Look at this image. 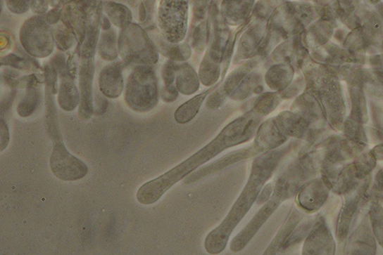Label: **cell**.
Segmentation results:
<instances>
[{
	"label": "cell",
	"mask_w": 383,
	"mask_h": 255,
	"mask_svg": "<svg viewBox=\"0 0 383 255\" xmlns=\"http://www.w3.org/2000/svg\"><path fill=\"white\" fill-rule=\"evenodd\" d=\"M295 146L296 143L292 142L282 148L269 151L256 157L252 164L249 183H246L240 197L225 219L217 228L210 232L205 239L204 247L208 254L216 255L224 251L233 230L250 211L263 185L272 178L279 162Z\"/></svg>",
	"instance_id": "6da1fadb"
},
{
	"label": "cell",
	"mask_w": 383,
	"mask_h": 255,
	"mask_svg": "<svg viewBox=\"0 0 383 255\" xmlns=\"http://www.w3.org/2000/svg\"><path fill=\"white\" fill-rule=\"evenodd\" d=\"M302 69L307 90L320 102L327 120L336 131H343L346 122V104L337 74L331 68L318 63H305Z\"/></svg>",
	"instance_id": "7a4b0ae2"
},
{
	"label": "cell",
	"mask_w": 383,
	"mask_h": 255,
	"mask_svg": "<svg viewBox=\"0 0 383 255\" xmlns=\"http://www.w3.org/2000/svg\"><path fill=\"white\" fill-rule=\"evenodd\" d=\"M103 2L94 1L89 11L85 36L77 52L80 55L79 67V89L81 101L79 105L78 116L83 120L92 118L94 114V98H93V80L95 73V54L99 31L101 26Z\"/></svg>",
	"instance_id": "3957f363"
},
{
	"label": "cell",
	"mask_w": 383,
	"mask_h": 255,
	"mask_svg": "<svg viewBox=\"0 0 383 255\" xmlns=\"http://www.w3.org/2000/svg\"><path fill=\"white\" fill-rule=\"evenodd\" d=\"M118 51L125 65L153 66L158 61L156 45L142 26L132 22L120 32Z\"/></svg>",
	"instance_id": "277c9868"
},
{
	"label": "cell",
	"mask_w": 383,
	"mask_h": 255,
	"mask_svg": "<svg viewBox=\"0 0 383 255\" xmlns=\"http://www.w3.org/2000/svg\"><path fill=\"white\" fill-rule=\"evenodd\" d=\"M125 100L135 112L146 113L156 107L158 89L155 68L152 66L133 67L126 82Z\"/></svg>",
	"instance_id": "5b68a950"
},
{
	"label": "cell",
	"mask_w": 383,
	"mask_h": 255,
	"mask_svg": "<svg viewBox=\"0 0 383 255\" xmlns=\"http://www.w3.org/2000/svg\"><path fill=\"white\" fill-rule=\"evenodd\" d=\"M213 34L209 41L208 52L204 55L199 69V77L204 86L215 84L221 73V64L225 58L229 46V30L217 6L211 9Z\"/></svg>",
	"instance_id": "8992f818"
},
{
	"label": "cell",
	"mask_w": 383,
	"mask_h": 255,
	"mask_svg": "<svg viewBox=\"0 0 383 255\" xmlns=\"http://www.w3.org/2000/svg\"><path fill=\"white\" fill-rule=\"evenodd\" d=\"M319 152L300 157L280 176L274 185L273 197L282 202L296 196L301 188L321 169Z\"/></svg>",
	"instance_id": "52a82bcc"
},
{
	"label": "cell",
	"mask_w": 383,
	"mask_h": 255,
	"mask_svg": "<svg viewBox=\"0 0 383 255\" xmlns=\"http://www.w3.org/2000/svg\"><path fill=\"white\" fill-rule=\"evenodd\" d=\"M20 39L23 49L32 58H48L54 52V31L44 16H32L23 22Z\"/></svg>",
	"instance_id": "ba28073f"
},
{
	"label": "cell",
	"mask_w": 383,
	"mask_h": 255,
	"mask_svg": "<svg viewBox=\"0 0 383 255\" xmlns=\"http://www.w3.org/2000/svg\"><path fill=\"white\" fill-rule=\"evenodd\" d=\"M189 4L187 1L163 0L158 8V23L162 36L170 44H177L185 38L188 29Z\"/></svg>",
	"instance_id": "9c48e42d"
},
{
	"label": "cell",
	"mask_w": 383,
	"mask_h": 255,
	"mask_svg": "<svg viewBox=\"0 0 383 255\" xmlns=\"http://www.w3.org/2000/svg\"><path fill=\"white\" fill-rule=\"evenodd\" d=\"M372 175L362 181L356 191L345 197L336 225V237L340 243L346 240L359 213L371 201Z\"/></svg>",
	"instance_id": "30bf717a"
},
{
	"label": "cell",
	"mask_w": 383,
	"mask_h": 255,
	"mask_svg": "<svg viewBox=\"0 0 383 255\" xmlns=\"http://www.w3.org/2000/svg\"><path fill=\"white\" fill-rule=\"evenodd\" d=\"M50 169L56 178L65 182L85 178L89 171L85 162L70 154L63 142L54 143Z\"/></svg>",
	"instance_id": "8fae6325"
},
{
	"label": "cell",
	"mask_w": 383,
	"mask_h": 255,
	"mask_svg": "<svg viewBox=\"0 0 383 255\" xmlns=\"http://www.w3.org/2000/svg\"><path fill=\"white\" fill-rule=\"evenodd\" d=\"M291 110L306 120L310 129L309 141H314L325 131L328 122L325 110L320 102L310 92L307 91L299 96Z\"/></svg>",
	"instance_id": "7c38bea8"
},
{
	"label": "cell",
	"mask_w": 383,
	"mask_h": 255,
	"mask_svg": "<svg viewBox=\"0 0 383 255\" xmlns=\"http://www.w3.org/2000/svg\"><path fill=\"white\" fill-rule=\"evenodd\" d=\"M337 244L323 216L317 218L303 243L302 255H336Z\"/></svg>",
	"instance_id": "4fadbf2b"
},
{
	"label": "cell",
	"mask_w": 383,
	"mask_h": 255,
	"mask_svg": "<svg viewBox=\"0 0 383 255\" xmlns=\"http://www.w3.org/2000/svg\"><path fill=\"white\" fill-rule=\"evenodd\" d=\"M44 73L46 132L54 143L63 142L58 125V111L54 100V96L58 91V74L49 63L45 65Z\"/></svg>",
	"instance_id": "5bb4252c"
},
{
	"label": "cell",
	"mask_w": 383,
	"mask_h": 255,
	"mask_svg": "<svg viewBox=\"0 0 383 255\" xmlns=\"http://www.w3.org/2000/svg\"><path fill=\"white\" fill-rule=\"evenodd\" d=\"M377 249V242L367 214L349 235L344 245V255H376Z\"/></svg>",
	"instance_id": "9a60e30c"
},
{
	"label": "cell",
	"mask_w": 383,
	"mask_h": 255,
	"mask_svg": "<svg viewBox=\"0 0 383 255\" xmlns=\"http://www.w3.org/2000/svg\"><path fill=\"white\" fill-rule=\"evenodd\" d=\"M282 204L279 199L273 197L260 209L256 216L252 218L244 230L238 233L234 239L232 240L230 249L233 252H239L244 249L254 237L266 221H268L270 216L277 211L278 207Z\"/></svg>",
	"instance_id": "2e32d148"
},
{
	"label": "cell",
	"mask_w": 383,
	"mask_h": 255,
	"mask_svg": "<svg viewBox=\"0 0 383 255\" xmlns=\"http://www.w3.org/2000/svg\"><path fill=\"white\" fill-rule=\"evenodd\" d=\"M330 191L323 179L309 181L297 194V205L303 211L315 213L328 200Z\"/></svg>",
	"instance_id": "e0dca14e"
},
{
	"label": "cell",
	"mask_w": 383,
	"mask_h": 255,
	"mask_svg": "<svg viewBox=\"0 0 383 255\" xmlns=\"http://www.w3.org/2000/svg\"><path fill=\"white\" fill-rule=\"evenodd\" d=\"M93 1L70 2L63 8L62 21L73 31L76 32L78 37L77 48H80L84 36H85L86 27L89 11Z\"/></svg>",
	"instance_id": "ac0fdd59"
},
{
	"label": "cell",
	"mask_w": 383,
	"mask_h": 255,
	"mask_svg": "<svg viewBox=\"0 0 383 255\" xmlns=\"http://www.w3.org/2000/svg\"><path fill=\"white\" fill-rule=\"evenodd\" d=\"M256 66V61H249L234 70L227 78L220 89L214 91L207 102V107L210 110H216L224 104L227 97L232 96L238 86Z\"/></svg>",
	"instance_id": "d6986e66"
},
{
	"label": "cell",
	"mask_w": 383,
	"mask_h": 255,
	"mask_svg": "<svg viewBox=\"0 0 383 255\" xmlns=\"http://www.w3.org/2000/svg\"><path fill=\"white\" fill-rule=\"evenodd\" d=\"M123 62L107 65L101 70L98 78L99 89L102 95L108 98L116 99L124 91Z\"/></svg>",
	"instance_id": "ffe728a7"
},
{
	"label": "cell",
	"mask_w": 383,
	"mask_h": 255,
	"mask_svg": "<svg viewBox=\"0 0 383 255\" xmlns=\"http://www.w3.org/2000/svg\"><path fill=\"white\" fill-rule=\"evenodd\" d=\"M288 138L280 131L275 118L260 125L255 138L254 147L259 152L272 151L284 145Z\"/></svg>",
	"instance_id": "44dd1931"
},
{
	"label": "cell",
	"mask_w": 383,
	"mask_h": 255,
	"mask_svg": "<svg viewBox=\"0 0 383 255\" xmlns=\"http://www.w3.org/2000/svg\"><path fill=\"white\" fill-rule=\"evenodd\" d=\"M258 154L259 152L256 150L254 146L247 148V150H242L235 152H231V154L222 157V159L213 162L212 164L204 166L203 169L196 171V173L193 174H191L189 177L185 179L184 183L187 184L193 183L196 182V181L206 177L208 175L216 173V171L223 169L229 165L235 164L237 162H239L242 159H247V157Z\"/></svg>",
	"instance_id": "7402d4cb"
},
{
	"label": "cell",
	"mask_w": 383,
	"mask_h": 255,
	"mask_svg": "<svg viewBox=\"0 0 383 255\" xmlns=\"http://www.w3.org/2000/svg\"><path fill=\"white\" fill-rule=\"evenodd\" d=\"M266 27L263 22H260L251 26L244 36L241 37L236 55V62L242 59L253 57L258 52L260 46L265 39L264 34Z\"/></svg>",
	"instance_id": "603a6c76"
},
{
	"label": "cell",
	"mask_w": 383,
	"mask_h": 255,
	"mask_svg": "<svg viewBox=\"0 0 383 255\" xmlns=\"http://www.w3.org/2000/svg\"><path fill=\"white\" fill-rule=\"evenodd\" d=\"M275 120L280 131L287 138H306L309 140L310 129L301 116L292 111H284Z\"/></svg>",
	"instance_id": "cb8c5ba5"
},
{
	"label": "cell",
	"mask_w": 383,
	"mask_h": 255,
	"mask_svg": "<svg viewBox=\"0 0 383 255\" xmlns=\"http://www.w3.org/2000/svg\"><path fill=\"white\" fill-rule=\"evenodd\" d=\"M58 101L61 109L65 111H73L80 105L81 95L76 84L75 78L65 73L60 76Z\"/></svg>",
	"instance_id": "d4e9b609"
},
{
	"label": "cell",
	"mask_w": 383,
	"mask_h": 255,
	"mask_svg": "<svg viewBox=\"0 0 383 255\" xmlns=\"http://www.w3.org/2000/svg\"><path fill=\"white\" fill-rule=\"evenodd\" d=\"M303 219V213L297 209H293L289 215L284 221L277 235L270 244L268 249L265 250L263 255H277L279 250L282 248L283 244L288 240L289 236L296 230V227L301 223Z\"/></svg>",
	"instance_id": "484cf974"
},
{
	"label": "cell",
	"mask_w": 383,
	"mask_h": 255,
	"mask_svg": "<svg viewBox=\"0 0 383 255\" xmlns=\"http://www.w3.org/2000/svg\"><path fill=\"white\" fill-rule=\"evenodd\" d=\"M295 71L291 64H277L265 74L266 84L270 89L282 92L291 84Z\"/></svg>",
	"instance_id": "4316f807"
},
{
	"label": "cell",
	"mask_w": 383,
	"mask_h": 255,
	"mask_svg": "<svg viewBox=\"0 0 383 255\" xmlns=\"http://www.w3.org/2000/svg\"><path fill=\"white\" fill-rule=\"evenodd\" d=\"M254 1H224L221 15L224 21L231 25H239L249 17Z\"/></svg>",
	"instance_id": "83f0119b"
},
{
	"label": "cell",
	"mask_w": 383,
	"mask_h": 255,
	"mask_svg": "<svg viewBox=\"0 0 383 255\" xmlns=\"http://www.w3.org/2000/svg\"><path fill=\"white\" fill-rule=\"evenodd\" d=\"M350 119L358 123L365 124L369 120L368 104L365 92L358 86L349 87Z\"/></svg>",
	"instance_id": "f1b7e54d"
},
{
	"label": "cell",
	"mask_w": 383,
	"mask_h": 255,
	"mask_svg": "<svg viewBox=\"0 0 383 255\" xmlns=\"http://www.w3.org/2000/svg\"><path fill=\"white\" fill-rule=\"evenodd\" d=\"M155 44L158 52L174 62H184L189 59L192 54L191 48L187 44H170L162 35H153Z\"/></svg>",
	"instance_id": "f546056e"
},
{
	"label": "cell",
	"mask_w": 383,
	"mask_h": 255,
	"mask_svg": "<svg viewBox=\"0 0 383 255\" xmlns=\"http://www.w3.org/2000/svg\"><path fill=\"white\" fill-rule=\"evenodd\" d=\"M176 87L179 92L185 96L194 94L199 88L197 73L188 63L177 65Z\"/></svg>",
	"instance_id": "4dcf8cb0"
},
{
	"label": "cell",
	"mask_w": 383,
	"mask_h": 255,
	"mask_svg": "<svg viewBox=\"0 0 383 255\" xmlns=\"http://www.w3.org/2000/svg\"><path fill=\"white\" fill-rule=\"evenodd\" d=\"M103 9L110 21L121 30L132 23V13L123 4L103 2Z\"/></svg>",
	"instance_id": "1f68e13d"
},
{
	"label": "cell",
	"mask_w": 383,
	"mask_h": 255,
	"mask_svg": "<svg viewBox=\"0 0 383 255\" xmlns=\"http://www.w3.org/2000/svg\"><path fill=\"white\" fill-rule=\"evenodd\" d=\"M216 86L210 88L208 91L194 97V98L185 102L180 107L177 108L175 114L176 122L180 124L190 122L199 113L201 105H202L205 98H206L209 93H211L212 91L215 90V87Z\"/></svg>",
	"instance_id": "d6a6232c"
},
{
	"label": "cell",
	"mask_w": 383,
	"mask_h": 255,
	"mask_svg": "<svg viewBox=\"0 0 383 255\" xmlns=\"http://www.w3.org/2000/svg\"><path fill=\"white\" fill-rule=\"evenodd\" d=\"M98 53L105 61L112 62L118 59V40L116 32L112 27L110 30L102 31L98 44Z\"/></svg>",
	"instance_id": "836d02e7"
},
{
	"label": "cell",
	"mask_w": 383,
	"mask_h": 255,
	"mask_svg": "<svg viewBox=\"0 0 383 255\" xmlns=\"http://www.w3.org/2000/svg\"><path fill=\"white\" fill-rule=\"evenodd\" d=\"M43 76L32 74L30 76H21L13 70L6 69L3 73V81L13 89H29L31 87L39 86L42 83L41 77Z\"/></svg>",
	"instance_id": "e575fe53"
},
{
	"label": "cell",
	"mask_w": 383,
	"mask_h": 255,
	"mask_svg": "<svg viewBox=\"0 0 383 255\" xmlns=\"http://www.w3.org/2000/svg\"><path fill=\"white\" fill-rule=\"evenodd\" d=\"M263 80L258 73H250L247 75L241 84L238 86L231 97L232 100H241L247 98L254 93H260L263 91L261 86Z\"/></svg>",
	"instance_id": "d590c367"
},
{
	"label": "cell",
	"mask_w": 383,
	"mask_h": 255,
	"mask_svg": "<svg viewBox=\"0 0 383 255\" xmlns=\"http://www.w3.org/2000/svg\"><path fill=\"white\" fill-rule=\"evenodd\" d=\"M41 98L40 88L31 87L27 89L25 97L17 106V113L22 118L30 117L35 112Z\"/></svg>",
	"instance_id": "8d00e7d4"
},
{
	"label": "cell",
	"mask_w": 383,
	"mask_h": 255,
	"mask_svg": "<svg viewBox=\"0 0 383 255\" xmlns=\"http://www.w3.org/2000/svg\"><path fill=\"white\" fill-rule=\"evenodd\" d=\"M282 100V96L277 92L264 93L256 99L252 110L260 117H263L273 112Z\"/></svg>",
	"instance_id": "74e56055"
},
{
	"label": "cell",
	"mask_w": 383,
	"mask_h": 255,
	"mask_svg": "<svg viewBox=\"0 0 383 255\" xmlns=\"http://www.w3.org/2000/svg\"><path fill=\"white\" fill-rule=\"evenodd\" d=\"M1 66L11 67L23 72H39L41 67L37 60L32 58L18 57L15 54H8L1 58Z\"/></svg>",
	"instance_id": "f35d334b"
},
{
	"label": "cell",
	"mask_w": 383,
	"mask_h": 255,
	"mask_svg": "<svg viewBox=\"0 0 383 255\" xmlns=\"http://www.w3.org/2000/svg\"><path fill=\"white\" fill-rule=\"evenodd\" d=\"M369 221L377 242L383 249V207L382 204L372 202L368 211Z\"/></svg>",
	"instance_id": "ab89813d"
},
{
	"label": "cell",
	"mask_w": 383,
	"mask_h": 255,
	"mask_svg": "<svg viewBox=\"0 0 383 255\" xmlns=\"http://www.w3.org/2000/svg\"><path fill=\"white\" fill-rule=\"evenodd\" d=\"M54 35L55 44L57 45L58 49L62 52L73 48V46L78 41L76 32L64 25L63 23L54 27Z\"/></svg>",
	"instance_id": "60d3db41"
},
{
	"label": "cell",
	"mask_w": 383,
	"mask_h": 255,
	"mask_svg": "<svg viewBox=\"0 0 383 255\" xmlns=\"http://www.w3.org/2000/svg\"><path fill=\"white\" fill-rule=\"evenodd\" d=\"M377 159L372 152H368L359 155L353 162H352L355 173L359 180H364L372 175V171L377 165Z\"/></svg>",
	"instance_id": "b9f144b4"
},
{
	"label": "cell",
	"mask_w": 383,
	"mask_h": 255,
	"mask_svg": "<svg viewBox=\"0 0 383 255\" xmlns=\"http://www.w3.org/2000/svg\"><path fill=\"white\" fill-rule=\"evenodd\" d=\"M208 21L201 22L200 25L196 27L194 37L193 44L194 48L198 52H202L209 41L208 39Z\"/></svg>",
	"instance_id": "7bdbcfd3"
},
{
	"label": "cell",
	"mask_w": 383,
	"mask_h": 255,
	"mask_svg": "<svg viewBox=\"0 0 383 255\" xmlns=\"http://www.w3.org/2000/svg\"><path fill=\"white\" fill-rule=\"evenodd\" d=\"M371 201L383 203V169L378 170L371 187Z\"/></svg>",
	"instance_id": "ee69618b"
},
{
	"label": "cell",
	"mask_w": 383,
	"mask_h": 255,
	"mask_svg": "<svg viewBox=\"0 0 383 255\" xmlns=\"http://www.w3.org/2000/svg\"><path fill=\"white\" fill-rule=\"evenodd\" d=\"M156 1H142L139 7L138 20L144 25H149L153 20Z\"/></svg>",
	"instance_id": "f6af8a7d"
},
{
	"label": "cell",
	"mask_w": 383,
	"mask_h": 255,
	"mask_svg": "<svg viewBox=\"0 0 383 255\" xmlns=\"http://www.w3.org/2000/svg\"><path fill=\"white\" fill-rule=\"evenodd\" d=\"M177 69V64L174 61H171V60L163 64L161 75L163 83H165V86L170 87L175 86L174 83L176 78Z\"/></svg>",
	"instance_id": "bcb514c9"
},
{
	"label": "cell",
	"mask_w": 383,
	"mask_h": 255,
	"mask_svg": "<svg viewBox=\"0 0 383 255\" xmlns=\"http://www.w3.org/2000/svg\"><path fill=\"white\" fill-rule=\"evenodd\" d=\"M49 63L57 71L58 77L68 72L66 55L63 53L56 54Z\"/></svg>",
	"instance_id": "7dc6e473"
},
{
	"label": "cell",
	"mask_w": 383,
	"mask_h": 255,
	"mask_svg": "<svg viewBox=\"0 0 383 255\" xmlns=\"http://www.w3.org/2000/svg\"><path fill=\"white\" fill-rule=\"evenodd\" d=\"M31 2L27 0H23V1H15V0H11V1L6 2V6L9 11L16 15H21L29 11L31 6Z\"/></svg>",
	"instance_id": "c3c4849f"
},
{
	"label": "cell",
	"mask_w": 383,
	"mask_h": 255,
	"mask_svg": "<svg viewBox=\"0 0 383 255\" xmlns=\"http://www.w3.org/2000/svg\"><path fill=\"white\" fill-rule=\"evenodd\" d=\"M103 95L96 92L94 98V114L101 115L106 113L107 107H108V101L104 98Z\"/></svg>",
	"instance_id": "681fc988"
},
{
	"label": "cell",
	"mask_w": 383,
	"mask_h": 255,
	"mask_svg": "<svg viewBox=\"0 0 383 255\" xmlns=\"http://www.w3.org/2000/svg\"><path fill=\"white\" fill-rule=\"evenodd\" d=\"M161 96L163 101L171 103V102L177 100V96H179V91H177L176 86H163L161 91Z\"/></svg>",
	"instance_id": "f907efd6"
},
{
	"label": "cell",
	"mask_w": 383,
	"mask_h": 255,
	"mask_svg": "<svg viewBox=\"0 0 383 255\" xmlns=\"http://www.w3.org/2000/svg\"><path fill=\"white\" fill-rule=\"evenodd\" d=\"M9 143L8 127L4 119L1 118V124H0V150L4 151L8 147Z\"/></svg>",
	"instance_id": "816d5d0a"
},
{
	"label": "cell",
	"mask_w": 383,
	"mask_h": 255,
	"mask_svg": "<svg viewBox=\"0 0 383 255\" xmlns=\"http://www.w3.org/2000/svg\"><path fill=\"white\" fill-rule=\"evenodd\" d=\"M63 9L62 8H53L52 11H49L44 15L45 20L49 25H58V22L62 18Z\"/></svg>",
	"instance_id": "f5cc1de1"
},
{
	"label": "cell",
	"mask_w": 383,
	"mask_h": 255,
	"mask_svg": "<svg viewBox=\"0 0 383 255\" xmlns=\"http://www.w3.org/2000/svg\"><path fill=\"white\" fill-rule=\"evenodd\" d=\"M208 2H195L194 13V21L198 22L203 20L205 15L207 13V8Z\"/></svg>",
	"instance_id": "db71d44e"
},
{
	"label": "cell",
	"mask_w": 383,
	"mask_h": 255,
	"mask_svg": "<svg viewBox=\"0 0 383 255\" xmlns=\"http://www.w3.org/2000/svg\"><path fill=\"white\" fill-rule=\"evenodd\" d=\"M49 4V1H42V0L37 1V0H34V1H31L32 11L39 13V15H44L48 11Z\"/></svg>",
	"instance_id": "11a10c76"
},
{
	"label": "cell",
	"mask_w": 383,
	"mask_h": 255,
	"mask_svg": "<svg viewBox=\"0 0 383 255\" xmlns=\"http://www.w3.org/2000/svg\"><path fill=\"white\" fill-rule=\"evenodd\" d=\"M15 96H16V91L13 90L11 93H9V95L6 99H4L2 100V104H1L2 116L4 112H6V111H8L9 109L11 108V105L13 102V100H15Z\"/></svg>",
	"instance_id": "9f6ffc18"
},
{
	"label": "cell",
	"mask_w": 383,
	"mask_h": 255,
	"mask_svg": "<svg viewBox=\"0 0 383 255\" xmlns=\"http://www.w3.org/2000/svg\"><path fill=\"white\" fill-rule=\"evenodd\" d=\"M348 35L349 34L346 30H338L335 32L334 38L339 41V43L344 44V41L345 39H346Z\"/></svg>",
	"instance_id": "6f0895ef"
},
{
	"label": "cell",
	"mask_w": 383,
	"mask_h": 255,
	"mask_svg": "<svg viewBox=\"0 0 383 255\" xmlns=\"http://www.w3.org/2000/svg\"><path fill=\"white\" fill-rule=\"evenodd\" d=\"M372 154L375 155L377 160H383V143L380 145H377L372 150Z\"/></svg>",
	"instance_id": "680465c9"
},
{
	"label": "cell",
	"mask_w": 383,
	"mask_h": 255,
	"mask_svg": "<svg viewBox=\"0 0 383 255\" xmlns=\"http://www.w3.org/2000/svg\"><path fill=\"white\" fill-rule=\"evenodd\" d=\"M101 29L102 31L110 30L111 29V21L108 17L102 16Z\"/></svg>",
	"instance_id": "91938a15"
},
{
	"label": "cell",
	"mask_w": 383,
	"mask_h": 255,
	"mask_svg": "<svg viewBox=\"0 0 383 255\" xmlns=\"http://www.w3.org/2000/svg\"><path fill=\"white\" fill-rule=\"evenodd\" d=\"M338 255H344V254H339Z\"/></svg>",
	"instance_id": "94428289"
}]
</instances>
